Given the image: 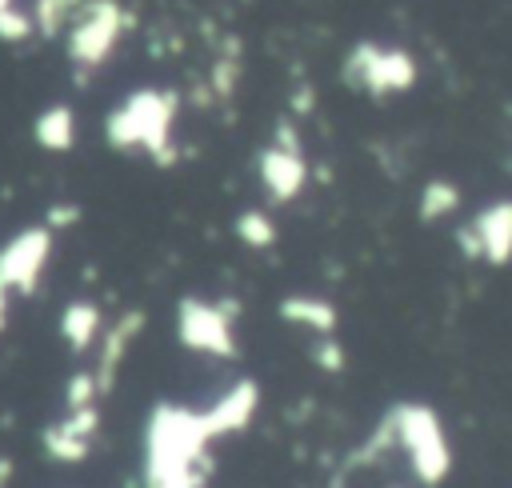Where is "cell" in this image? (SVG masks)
I'll return each mask as SVG.
<instances>
[{
	"label": "cell",
	"mask_w": 512,
	"mask_h": 488,
	"mask_svg": "<svg viewBox=\"0 0 512 488\" xmlns=\"http://www.w3.org/2000/svg\"><path fill=\"white\" fill-rule=\"evenodd\" d=\"M180 112V96L172 88H136L104 116V140L116 152H144L152 164L172 168L176 144L172 124Z\"/></svg>",
	"instance_id": "7a4b0ae2"
},
{
	"label": "cell",
	"mask_w": 512,
	"mask_h": 488,
	"mask_svg": "<svg viewBox=\"0 0 512 488\" xmlns=\"http://www.w3.org/2000/svg\"><path fill=\"white\" fill-rule=\"evenodd\" d=\"M176 340L192 352L232 360L236 348V300H200L184 296L176 304Z\"/></svg>",
	"instance_id": "8992f818"
},
{
	"label": "cell",
	"mask_w": 512,
	"mask_h": 488,
	"mask_svg": "<svg viewBox=\"0 0 512 488\" xmlns=\"http://www.w3.org/2000/svg\"><path fill=\"white\" fill-rule=\"evenodd\" d=\"M288 108H296V112L304 116V112L312 108V88H308V84H300V88L292 92V100H288Z\"/></svg>",
	"instance_id": "d4e9b609"
},
{
	"label": "cell",
	"mask_w": 512,
	"mask_h": 488,
	"mask_svg": "<svg viewBox=\"0 0 512 488\" xmlns=\"http://www.w3.org/2000/svg\"><path fill=\"white\" fill-rule=\"evenodd\" d=\"M100 400V388H96V376L92 368L84 372H72L68 384H64V412H76V408H92Z\"/></svg>",
	"instance_id": "d6986e66"
},
{
	"label": "cell",
	"mask_w": 512,
	"mask_h": 488,
	"mask_svg": "<svg viewBox=\"0 0 512 488\" xmlns=\"http://www.w3.org/2000/svg\"><path fill=\"white\" fill-rule=\"evenodd\" d=\"M32 36H36L32 12L20 8V4H8V8L0 12V40H4V44H28Z\"/></svg>",
	"instance_id": "ffe728a7"
},
{
	"label": "cell",
	"mask_w": 512,
	"mask_h": 488,
	"mask_svg": "<svg viewBox=\"0 0 512 488\" xmlns=\"http://www.w3.org/2000/svg\"><path fill=\"white\" fill-rule=\"evenodd\" d=\"M312 364L320 368V372H344V344L336 340V332L332 336H316V344H312Z\"/></svg>",
	"instance_id": "7402d4cb"
},
{
	"label": "cell",
	"mask_w": 512,
	"mask_h": 488,
	"mask_svg": "<svg viewBox=\"0 0 512 488\" xmlns=\"http://www.w3.org/2000/svg\"><path fill=\"white\" fill-rule=\"evenodd\" d=\"M276 312H280V320H288V324H296V328H308L312 336H332L336 324H340L332 300H324V296H304V292L284 296V300L276 304Z\"/></svg>",
	"instance_id": "4fadbf2b"
},
{
	"label": "cell",
	"mask_w": 512,
	"mask_h": 488,
	"mask_svg": "<svg viewBox=\"0 0 512 488\" xmlns=\"http://www.w3.org/2000/svg\"><path fill=\"white\" fill-rule=\"evenodd\" d=\"M232 232H236V240L244 248H256V252H264V248L276 244V224H272V216L264 208H244L232 220Z\"/></svg>",
	"instance_id": "ac0fdd59"
},
{
	"label": "cell",
	"mask_w": 512,
	"mask_h": 488,
	"mask_svg": "<svg viewBox=\"0 0 512 488\" xmlns=\"http://www.w3.org/2000/svg\"><path fill=\"white\" fill-rule=\"evenodd\" d=\"M344 84L384 100V96H400L416 84V60L408 56V48H384L376 40H360L352 44V52L344 56Z\"/></svg>",
	"instance_id": "5b68a950"
},
{
	"label": "cell",
	"mask_w": 512,
	"mask_h": 488,
	"mask_svg": "<svg viewBox=\"0 0 512 488\" xmlns=\"http://www.w3.org/2000/svg\"><path fill=\"white\" fill-rule=\"evenodd\" d=\"M80 204H72V200H56V204H48V212H44V228L56 236V232H68V228H76L80 224Z\"/></svg>",
	"instance_id": "603a6c76"
},
{
	"label": "cell",
	"mask_w": 512,
	"mask_h": 488,
	"mask_svg": "<svg viewBox=\"0 0 512 488\" xmlns=\"http://www.w3.org/2000/svg\"><path fill=\"white\" fill-rule=\"evenodd\" d=\"M392 488H404V484H392Z\"/></svg>",
	"instance_id": "f1b7e54d"
},
{
	"label": "cell",
	"mask_w": 512,
	"mask_h": 488,
	"mask_svg": "<svg viewBox=\"0 0 512 488\" xmlns=\"http://www.w3.org/2000/svg\"><path fill=\"white\" fill-rule=\"evenodd\" d=\"M380 424L388 428V440L392 448H400L416 472V480L424 488H436L448 472H452V448H448V436L440 428V416L428 408V404H416V400H400L392 404Z\"/></svg>",
	"instance_id": "3957f363"
},
{
	"label": "cell",
	"mask_w": 512,
	"mask_h": 488,
	"mask_svg": "<svg viewBox=\"0 0 512 488\" xmlns=\"http://www.w3.org/2000/svg\"><path fill=\"white\" fill-rule=\"evenodd\" d=\"M96 432H100V408L96 404L92 408H76V412H64L60 420H52L40 432V448L56 464H80V460H88Z\"/></svg>",
	"instance_id": "ba28073f"
},
{
	"label": "cell",
	"mask_w": 512,
	"mask_h": 488,
	"mask_svg": "<svg viewBox=\"0 0 512 488\" xmlns=\"http://www.w3.org/2000/svg\"><path fill=\"white\" fill-rule=\"evenodd\" d=\"M452 240H456V248H460L468 260H480V248H476V236H472V228H468V224H464V228H456V236H452Z\"/></svg>",
	"instance_id": "cb8c5ba5"
},
{
	"label": "cell",
	"mask_w": 512,
	"mask_h": 488,
	"mask_svg": "<svg viewBox=\"0 0 512 488\" xmlns=\"http://www.w3.org/2000/svg\"><path fill=\"white\" fill-rule=\"evenodd\" d=\"M236 80H240V60H236V48H228V56H220V60L212 64L208 84H212V92H216L220 100H228V96L236 92Z\"/></svg>",
	"instance_id": "44dd1931"
},
{
	"label": "cell",
	"mask_w": 512,
	"mask_h": 488,
	"mask_svg": "<svg viewBox=\"0 0 512 488\" xmlns=\"http://www.w3.org/2000/svg\"><path fill=\"white\" fill-rule=\"evenodd\" d=\"M256 176H260V188H264V196L272 204H288L308 184V160H304V152H292V148H280V144H264L260 156H256Z\"/></svg>",
	"instance_id": "30bf717a"
},
{
	"label": "cell",
	"mask_w": 512,
	"mask_h": 488,
	"mask_svg": "<svg viewBox=\"0 0 512 488\" xmlns=\"http://www.w3.org/2000/svg\"><path fill=\"white\" fill-rule=\"evenodd\" d=\"M8 316H12V296L0 288V332L8 328Z\"/></svg>",
	"instance_id": "484cf974"
},
{
	"label": "cell",
	"mask_w": 512,
	"mask_h": 488,
	"mask_svg": "<svg viewBox=\"0 0 512 488\" xmlns=\"http://www.w3.org/2000/svg\"><path fill=\"white\" fill-rule=\"evenodd\" d=\"M144 324H148V316H144L140 308H128V312H120V316L100 332V340H96V344H100V348H96V368H92L100 396H108V392L116 388V376H120V368H124V360H128V352H132V344L140 340Z\"/></svg>",
	"instance_id": "9c48e42d"
},
{
	"label": "cell",
	"mask_w": 512,
	"mask_h": 488,
	"mask_svg": "<svg viewBox=\"0 0 512 488\" xmlns=\"http://www.w3.org/2000/svg\"><path fill=\"white\" fill-rule=\"evenodd\" d=\"M8 4H16V0H0V12H4V8H8Z\"/></svg>",
	"instance_id": "83f0119b"
},
{
	"label": "cell",
	"mask_w": 512,
	"mask_h": 488,
	"mask_svg": "<svg viewBox=\"0 0 512 488\" xmlns=\"http://www.w3.org/2000/svg\"><path fill=\"white\" fill-rule=\"evenodd\" d=\"M480 260H488L492 268H504L512 260V200H492L484 204L472 220H468Z\"/></svg>",
	"instance_id": "8fae6325"
},
{
	"label": "cell",
	"mask_w": 512,
	"mask_h": 488,
	"mask_svg": "<svg viewBox=\"0 0 512 488\" xmlns=\"http://www.w3.org/2000/svg\"><path fill=\"white\" fill-rule=\"evenodd\" d=\"M456 208H460V188H456L452 180H444V176L424 180L420 200H416V216H420L424 224H436V220L452 216Z\"/></svg>",
	"instance_id": "2e32d148"
},
{
	"label": "cell",
	"mask_w": 512,
	"mask_h": 488,
	"mask_svg": "<svg viewBox=\"0 0 512 488\" xmlns=\"http://www.w3.org/2000/svg\"><path fill=\"white\" fill-rule=\"evenodd\" d=\"M208 444L204 412L156 404L144 424V488H208Z\"/></svg>",
	"instance_id": "6da1fadb"
},
{
	"label": "cell",
	"mask_w": 512,
	"mask_h": 488,
	"mask_svg": "<svg viewBox=\"0 0 512 488\" xmlns=\"http://www.w3.org/2000/svg\"><path fill=\"white\" fill-rule=\"evenodd\" d=\"M256 408H260V384L244 376V380H236L212 408H204V424H208L212 440H216V436H232V432H244V428L252 424Z\"/></svg>",
	"instance_id": "7c38bea8"
},
{
	"label": "cell",
	"mask_w": 512,
	"mask_h": 488,
	"mask_svg": "<svg viewBox=\"0 0 512 488\" xmlns=\"http://www.w3.org/2000/svg\"><path fill=\"white\" fill-rule=\"evenodd\" d=\"M128 28H132V12L120 0H88L72 16V24L64 28V56L76 88L88 84L108 64V56L116 52Z\"/></svg>",
	"instance_id": "277c9868"
},
{
	"label": "cell",
	"mask_w": 512,
	"mask_h": 488,
	"mask_svg": "<svg viewBox=\"0 0 512 488\" xmlns=\"http://www.w3.org/2000/svg\"><path fill=\"white\" fill-rule=\"evenodd\" d=\"M12 476H16V464H12L8 456H0V488H8V484H12Z\"/></svg>",
	"instance_id": "4316f807"
},
{
	"label": "cell",
	"mask_w": 512,
	"mask_h": 488,
	"mask_svg": "<svg viewBox=\"0 0 512 488\" xmlns=\"http://www.w3.org/2000/svg\"><path fill=\"white\" fill-rule=\"evenodd\" d=\"M52 256V232L44 224H28L0 244V288L8 296H32Z\"/></svg>",
	"instance_id": "52a82bcc"
},
{
	"label": "cell",
	"mask_w": 512,
	"mask_h": 488,
	"mask_svg": "<svg viewBox=\"0 0 512 488\" xmlns=\"http://www.w3.org/2000/svg\"><path fill=\"white\" fill-rule=\"evenodd\" d=\"M104 332V316L92 300H68L60 312V340L68 344V352H88Z\"/></svg>",
	"instance_id": "5bb4252c"
},
{
	"label": "cell",
	"mask_w": 512,
	"mask_h": 488,
	"mask_svg": "<svg viewBox=\"0 0 512 488\" xmlns=\"http://www.w3.org/2000/svg\"><path fill=\"white\" fill-rule=\"evenodd\" d=\"M88 0H32V28H36V36H44V40H60L64 36V28L72 24V16L84 8Z\"/></svg>",
	"instance_id": "e0dca14e"
},
{
	"label": "cell",
	"mask_w": 512,
	"mask_h": 488,
	"mask_svg": "<svg viewBox=\"0 0 512 488\" xmlns=\"http://www.w3.org/2000/svg\"><path fill=\"white\" fill-rule=\"evenodd\" d=\"M32 140L44 152H72L76 144V112L68 104H48L32 120Z\"/></svg>",
	"instance_id": "9a60e30c"
}]
</instances>
